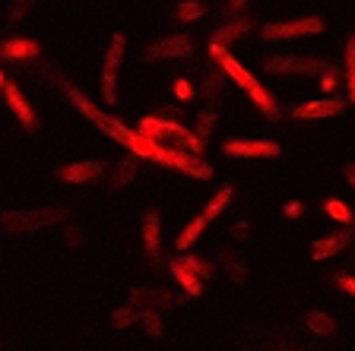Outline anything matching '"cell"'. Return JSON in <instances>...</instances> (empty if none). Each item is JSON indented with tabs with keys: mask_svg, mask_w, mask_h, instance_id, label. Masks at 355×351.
Listing matches in <instances>:
<instances>
[{
	"mask_svg": "<svg viewBox=\"0 0 355 351\" xmlns=\"http://www.w3.org/2000/svg\"><path fill=\"white\" fill-rule=\"evenodd\" d=\"M207 51H209V57H213L216 64H219V70H222V73L229 76V80L235 82V86L241 89L244 96L251 98V102L257 105V108L263 111L266 117H276V111H279V108H276L273 96L266 92V86L257 80V76H254V73H248V70H244V66L238 64L235 57H232V54H229V48H225V44H219V42H213V38H209V48H207Z\"/></svg>",
	"mask_w": 355,
	"mask_h": 351,
	"instance_id": "cell-1",
	"label": "cell"
},
{
	"mask_svg": "<svg viewBox=\"0 0 355 351\" xmlns=\"http://www.w3.org/2000/svg\"><path fill=\"white\" fill-rule=\"evenodd\" d=\"M54 82H58V86H60V92H64V96L70 98V105H73V108L80 111V114L86 117V120H92V124H96L98 130L105 133V136H111V139H114V143H121V146H124V149L133 143V136H137V130H130V127H124V124H121V120H118V117H114V114H108V111H102L96 102H89V96H86V92H83V89L70 86V82H67V80H60V76H54Z\"/></svg>",
	"mask_w": 355,
	"mask_h": 351,
	"instance_id": "cell-2",
	"label": "cell"
},
{
	"mask_svg": "<svg viewBox=\"0 0 355 351\" xmlns=\"http://www.w3.org/2000/svg\"><path fill=\"white\" fill-rule=\"evenodd\" d=\"M70 219V209L64 206H44V209H26V213H3L0 215V231L7 234H32L42 228L60 225Z\"/></svg>",
	"mask_w": 355,
	"mask_h": 351,
	"instance_id": "cell-3",
	"label": "cell"
},
{
	"mask_svg": "<svg viewBox=\"0 0 355 351\" xmlns=\"http://www.w3.org/2000/svg\"><path fill=\"white\" fill-rule=\"evenodd\" d=\"M263 70L270 76H320L330 70L324 57H302V54H276L263 60Z\"/></svg>",
	"mask_w": 355,
	"mask_h": 351,
	"instance_id": "cell-4",
	"label": "cell"
},
{
	"mask_svg": "<svg viewBox=\"0 0 355 351\" xmlns=\"http://www.w3.org/2000/svg\"><path fill=\"white\" fill-rule=\"evenodd\" d=\"M155 161L165 165V168L184 171V174L197 177V181H209V177H213V168H209L207 161L200 159V155L187 152V149H181V146H165V143H159V149H155Z\"/></svg>",
	"mask_w": 355,
	"mask_h": 351,
	"instance_id": "cell-5",
	"label": "cell"
},
{
	"mask_svg": "<svg viewBox=\"0 0 355 351\" xmlns=\"http://www.w3.org/2000/svg\"><path fill=\"white\" fill-rule=\"evenodd\" d=\"M320 32H324V19L320 16H302V19H282V22L260 26V38L263 42H288V38L320 35Z\"/></svg>",
	"mask_w": 355,
	"mask_h": 351,
	"instance_id": "cell-6",
	"label": "cell"
},
{
	"mask_svg": "<svg viewBox=\"0 0 355 351\" xmlns=\"http://www.w3.org/2000/svg\"><path fill=\"white\" fill-rule=\"evenodd\" d=\"M124 51H127V35L114 32L108 42V51L102 57V98L108 105L118 102V70H121V60H124Z\"/></svg>",
	"mask_w": 355,
	"mask_h": 351,
	"instance_id": "cell-7",
	"label": "cell"
},
{
	"mask_svg": "<svg viewBox=\"0 0 355 351\" xmlns=\"http://www.w3.org/2000/svg\"><path fill=\"white\" fill-rule=\"evenodd\" d=\"M193 51H197L193 38L187 32H175V35L155 38L146 51H143V57L146 60H187V57H193Z\"/></svg>",
	"mask_w": 355,
	"mask_h": 351,
	"instance_id": "cell-8",
	"label": "cell"
},
{
	"mask_svg": "<svg viewBox=\"0 0 355 351\" xmlns=\"http://www.w3.org/2000/svg\"><path fill=\"white\" fill-rule=\"evenodd\" d=\"M222 152L229 159H279V143L273 139H225Z\"/></svg>",
	"mask_w": 355,
	"mask_h": 351,
	"instance_id": "cell-9",
	"label": "cell"
},
{
	"mask_svg": "<svg viewBox=\"0 0 355 351\" xmlns=\"http://www.w3.org/2000/svg\"><path fill=\"white\" fill-rule=\"evenodd\" d=\"M137 133L143 136L155 139V143H162V139H178L187 133V127H181V120H171V117H159V114H146L140 117V124H137Z\"/></svg>",
	"mask_w": 355,
	"mask_h": 351,
	"instance_id": "cell-10",
	"label": "cell"
},
{
	"mask_svg": "<svg viewBox=\"0 0 355 351\" xmlns=\"http://www.w3.org/2000/svg\"><path fill=\"white\" fill-rule=\"evenodd\" d=\"M343 108H346V102H340V98H318V102L292 105L288 114L298 117V120H330V117H336Z\"/></svg>",
	"mask_w": 355,
	"mask_h": 351,
	"instance_id": "cell-11",
	"label": "cell"
},
{
	"mask_svg": "<svg viewBox=\"0 0 355 351\" xmlns=\"http://www.w3.org/2000/svg\"><path fill=\"white\" fill-rule=\"evenodd\" d=\"M105 174L102 161H73V165H64L58 168V181L70 183V187H80V183H92Z\"/></svg>",
	"mask_w": 355,
	"mask_h": 351,
	"instance_id": "cell-12",
	"label": "cell"
},
{
	"mask_svg": "<svg viewBox=\"0 0 355 351\" xmlns=\"http://www.w3.org/2000/svg\"><path fill=\"white\" fill-rule=\"evenodd\" d=\"M3 98H7V108L13 111V117L26 127V130H38L35 111H32V105L26 102V96H22V89L16 86V82H3Z\"/></svg>",
	"mask_w": 355,
	"mask_h": 351,
	"instance_id": "cell-13",
	"label": "cell"
},
{
	"mask_svg": "<svg viewBox=\"0 0 355 351\" xmlns=\"http://www.w3.org/2000/svg\"><path fill=\"white\" fill-rule=\"evenodd\" d=\"M352 244V231H340V234H327V237H318L311 244V260H330L340 250H346Z\"/></svg>",
	"mask_w": 355,
	"mask_h": 351,
	"instance_id": "cell-14",
	"label": "cell"
},
{
	"mask_svg": "<svg viewBox=\"0 0 355 351\" xmlns=\"http://www.w3.org/2000/svg\"><path fill=\"white\" fill-rule=\"evenodd\" d=\"M251 19H248V16H238V19H225L219 26V29L213 32V42H219V44H225V48H229V44H235V42H241V38H248L251 35Z\"/></svg>",
	"mask_w": 355,
	"mask_h": 351,
	"instance_id": "cell-15",
	"label": "cell"
},
{
	"mask_svg": "<svg viewBox=\"0 0 355 351\" xmlns=\"http://www.w3.org/2000/svg\"><path fill=\"white\" fill-rule=\"evenodd\" d=\"M42 54V44L32 38H10L0 42V60H32Z\"/></svg>",
	"mask_w": 355,
	"mask_h": 351,
	"instance_id": "cell-16",
	"label": "cell"
},
{
	"mask_svg": "<svg viewBox=\"0 0 355 351\" xmlns=\"http://www.w3.org/2000/svg\"><path fill=\"white\" fill-rule=\"evenodd\" d=\"M159 250H162V219L155 213H146L143 215V253L155 260Z\"/></svg>",
	"mask_w": 355,
	"mask_h": 351,
	"instance_id": "cell-17",
	"label": "cell"
},
{
	"mask_svg": "<svg viewBox=\"0 0 355 351\" xmlns=\"http://www.w3.org/2000/svg\"><path fill=\"white\" fill-rule=\"evenodd\" d=\"M207 225H209V222L203 219V215H197V219L187 222V225L181 228V231H178V241H175V250H178V253H187V250H191L193 244H197L200 237H203Z\"/></svg>",
	"mask_w": 355,
	"mask_h": 351,
	"instance_id": "cell-18",
	"label": "cell"
},
{
	"mask_svg": "<svg viewBox=\"0 0 355 351\" xmlns=\"http://www.w3.org/2000/svg\"><path fill=\"white\" fill-rule=\"evenodd\" d=\"M168 269H171V276L178 278V285L184 288V291L191 294V298H197V294H203V278H197V276H193V272L187 269V266L181 263L178 256H175V260H171V266H168Z\"/></svg>",
	"mask_w": 355,
	"mask_h": 351,
	"instance_id": "cell-19",
	"label": "cell"
},
{
	"mask_svg": "<svg viewBox=\"0 0 355 351\" xmlns=\"http://www.w3.org/2000/svg\"><path fill=\"white\" fill-rule=\"evenodd\" d=\"M225 80H229V76L222 73H216V70H207V73L200 76V92H203V98H207V102H219L222 98V92H225Z\"/></svg>",
	"mask_w": 355,
	"mask_h": 351,
	"instance_id": "cell-20",
	"label": "cell"
},
{
	"mask_svg": "<svg viewBox=\"0 0 355 351\" xmlns=\"http://www.w3.org/2000/svg\"><path fill=\"white\" fill-rule=\"evenodd\" d=\"M137 174H140V165H137V155H124V159L114 165V171H111V187H124V183L137 181Z\"/></svg>",
	"mask_w": 355,
	"mask_h": 351,
	"instance_id": "cell-21",
	"label": "cell"
},
{
	"mask_svg": "<svg viewBox=\"0 0 355 351\" xmlns=\"http://www.w3.org/2000/svg\"><path fill=\"white\" fill-rule=\"evenodd\" d=\"M304 330L314 332V336H333L336 332V320L324 310H308L304 314Z\"/></svg>",
	"mask_w": 355,
	"mask_h": 351,
	"instance_id": "cell-22",
	"label": "cell"
},
{
	"mask_svg": "<svg viewBox=\"0 0 355 351\" xmlns=\"http://www.w3.org/2000/svg\"><path fill=\"white\" fill-rule=\"evenodd\" d=\"M232 197H235V187L232 183H225V187H219L216 190V197L207 203V209H203V219L207 222H213V219H219L225 209H229V203H232Z\"/></svg>",
	"mask_w": 355,
	"mask_h": 351,
	"instance_id": "cell-23",
	"label": "cell"
},
{
	"mask_svg": "<svg viewBox=\"0 0 355 351\" xmlns=\"http://www.w3.org/2000/svg\"><path fill=\"white\" fill-rule=\"evenodd\" d=\"M203 3L200 0H181L175 10H171V16H175L178 22H184V26H191V22H197V19H203Z\"/></svg>",
	"mask_w": 355,
	"mask_h": 351,
	"instance_id": "cell-24",
	"label": "cell"
},
{
	"mask_svg": "<svg viewBox=\"0 0 355 351\" xmlns=\"http://www.w3.org/2000/svg\"><path fill=\"white\" fill-rule=\"evenodd\" d=\"M324 213L330 215L333 222H340V225H352L355 222V215H352V209H349L346 203H343V199H324Z\"/></svg>",
	"mask_w": 355,
	"mask_h": 351,
	"instance_id": "cell-25",
	"label": "cell"
},
{
	"mask_svg": "<svg viewBox=\"0 0 355 351\" xmlns=\"http://www.w3.org/2000/svg\"><path fill=\"white\" fill-rule=\"evenodd\" d=\"M346 92L349 102L355 105V35L346 38Z\"/></svg>",
	"mask_w": 355,
	"mask_h": 351,
	"instance_id": "cell-26",
	"label": "cell"
},
{
	"mask_svg": "<svg viewBox=\"0 0 355 351\" xmlns=\"http://www.w3.org/2000/svg\"><path fill=\"white\" fill-rule=\"evenodd\" d=\"M178 260H181V263H184L187 269H191V272H193V276H197V278H203V282L216 276L213 263H207V260H197V256H191V253H178Z\"/></svg>",
	"mask_w": 355,
	"mask_h": 351,
	"instance_id": "cell-27",
	"label": "cell"
},
{
	"mask_svg": "<svg viewBox=\"0 0 355 351\" xmlns=\"http://www.w3.org/2000/svg\"><path fill=\"white\" fill-rule=\"evenodd\" d=\"M137 298H146L153 307H171V294L165 288H140V291H133V300Z\"/></svg>",
	"mask_w": 355,
	"mask_h": 351,
	"instance_id": "cell-28",
	"label": "cell"
},
{
	"mask_svg": "<svg viewBox=\"0 0 355 351\" xmlns=\"http://www.w3.org/2000/svg\"><path fill=\"white\" fill-rule=\"evenodd\" d=\"M137 320H140V310L133 307V304H124V307H118L111 314V326H114V330H127V326Z\"/></svg>",
	"mask_w": 355,
	"mask_h": 351,
	"instance_id": "cell-29",
	"label": "cell"
},
{
	"mask_svg": "<svg viewBox=\"0 0 355 351\" xmlns=\"http://www.w3.org/2000/svg\"><path fill=\"white\" fill-rule=\"evenodd\" d=\"M35 7H38V0H13V3H10V10H7V19L10 22H22Z\"/></svg>",
	"mask_w": 355,
	"mask_h": 351,
	"instance_id": "cell-30",
	"label": "cell"
},
{
	"mask_svg": "<svg viewBox=\"0 0 355 351\" xmlns=\"http://www.w3.org/2000/svg\"><path fill=\"white\" fill-rule=\"evenodd\" d=\"M248 13V0H225L222 3V16L225 19H238V16Z\"/></svg>",
	"mask_w": 355,
	"mask_h": 351,
	"instance_id": "cell-31",
	"label": "cell"
},
{
	"mask_svg": "<svg viewBox=\"0 0 355 351\" xmlns=\"http://www.w3.org/2000/svg\"><path fill=\"white\" fill-rule=\"evenodd\" d=\"M171 92H175L181 102H193V86L184 80V76H178V80L171 82Z\"/></svg>",
	"mask_w": 355,
	"mask_h": 351,
	"instance_id": "cell-32",
	"label": "cell"
},
{
	"mask_svg": "<svg viewBox=\"0 0 355 351\" xmlns=\"http://www.w3.org/2000/svg\"><path fill=\"white\" fill-rule=\"evenodd\" d=\"M213 124H216V111H207V114H200V117H197V133L207 139L209 133H213Z\"/></svg>",
	"mask_w": 355,
	"mask_h": 351,
	"instance_id": "cell-33",
	"label": "cell"
},
{
	"mask_svg": "<svg viewBox=\"0 0 355 351\" xmlns=\"http://www.w3.org/2000/svg\"><path fill=\"white\" fill-rule=\"evenodd\" d=\"M140 323L146 326L149 336H162V320H159L155 314H149V310H146V314H140Z\"/></svg>",
	"mask_w": 355,
	"mask_h": 351,
	"instance_id": "cell-34",
	"label": "cell"
},
{
	"mask_svg": "<svg viewBox=\"0 0 355 351\" xmlns=\"http://www.w3.org/2000/svg\"><path fill=\"white\" fill-rule=\"evenodd\" d=\"M336 86H340V76H336V70H333V66H330L327 73H320V89H324V92H330V96H333V92H336Z\"/></svg>",
	"mask_w": 355,
	"mask_h": 351,
	"instance_id": "cell-35",
	"label": "cell"
},
{
	"mask_svg": "<svg viewBox=\"0 0 355 351\" xmlns=\"http://www.w3.org/2000/svg\"><path fill=\"white\" fill-rule=\"evenodd\" d=\"M225 269H229V278H232V282H238V285L248 278V269H244L241 263H232L229 256H225Z\"/></svg>",
	"mask_w": 355,
	"mask_h": 351,
	"instance_id": "cell-36",
	"label": "cell"
},
{
	"mask_svg": "<svg viewBox=\"0 0 355 351\" xmlns=\"http://www.w3.org/2000/svg\"><path fill=\"white\" fill-rule=\"evenodd\" d=\"M336 285L343 288V291H349V294H355V276H336Z\"/></svg>",
	"mask_w": 355,
	"mask_h": 351,
	"instance_id": "cell-37",
	"label": "cell"
},
{
	"mask_svg": "<svg viewBox=\"0 0 355 351\" xmlns=\"http://www.w3.org/2000/svg\"><path fill=\"white\" fill-rule=\"evenodd\" d=\"M302 213H304V203H295V199H292V203L286 206V215H288V219H298Z\"/></svg>",
	"mask_w": 355,
	"mask_h": 351,
	"instance_id": "cell-38",
	"label": "cell"
},
{
	"mask_svg": "<svg viewBox=\"0 0 355 351\" xmlns=\"http://www.w3.org/2000/svg\"><path fill=\"white\" fill-rule=\"evenodd\" d=\"M232 234H235L238 241H244V237H248V222H235V225H232Z\"/></svg>",
	"mask_w": 355,
	"mask_h": 351,
	"instance_id": "cell-39",
	"label": "cell"
},
{
	"mask_svg": "<svg viewBox=\"0 0 355 351\" xmlns=\"http://www.w3.org/2000/svg\"><path fill=\"white\" fill-rule=\"evenodd\" d=\"M346 181H349V187L355 190V165H349V168H346Z\"/></svg>",
	"mask_w": 355,
	"mask_h": 351,
	"instance_id": "cell-40",
	"label": "cell"
},
{
	"mask_svg": "<svg viewBox=\"0 0 355 351\" xmlns=\"http://www.w3.org/2000/svg\"><path fill=\"white\" fill-rule=\"evenodd\" d=\"M3 82H7V73H3V70H0V86H3Z\"/></svg>",
	"mask_w": 355,
	"mask_h": 351,
	"instance_id": "cell-41",
	"label": "cell"
}]
</instances>
